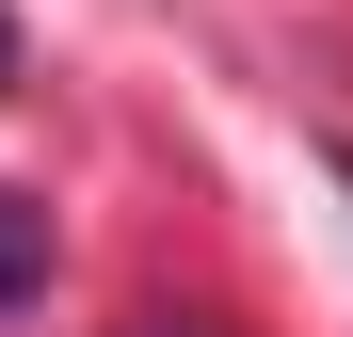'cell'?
Returning <instances> with one entry per match:
<instances>
[{
    "label": "cell",
    "instance_id": "cell-1",
    "mask_svg": "<svg viewBox=\"0 0 353 337\" xmlns=\"http://www.w3.org/2000/svg\"><path fill=\"white\" fill-rule=\"evenodd\" d=\"M17 289H48V209L0 193V305H17Z\"/></svg>",
    "mask_w": 353,
    "mask_h": 337
},
{
    "label": "cell",
    "instance_id": "cell-2",
    "mask_svg": "<svg viewBox=\"0 0 353 337\" xmlns=\"http://www.w3.org/2000/svg\"><path fill=\"white\" fill-rule=\"evenodd\" d=\"M0 81H17V32H0Z\"/></svg>",
    "mask_w": 353,
    "mask_h": 337
}]
</instances>
